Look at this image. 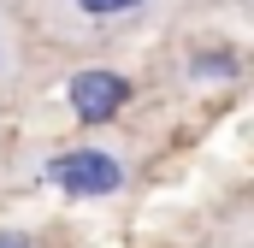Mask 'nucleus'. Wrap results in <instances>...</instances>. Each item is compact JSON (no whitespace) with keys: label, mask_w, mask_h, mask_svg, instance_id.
<instances>
[{"label":"nucleus","mask_w":254,"mask_h":248,"mask_svg":"<svg viewBox=\"0 0 254 248\" xmlns=\"http://www.w3.org/2000/svg\"><path fill=\"white\" fill-rule=\"evenodd\" d=\"M0 248H36V243H30L24 231H0Z\"/></svg>","instance_id":"5"},{"label":"nucleus","mask_w":254,"mask_h":248,"mask_svg":"<svg viewBox=\"0 0 254 248\" xmlns=\"http://www.w3.org/2000/svg\"><path fill=\"white\" fill-rule=\"evenodd\" d=\"M178 0H30L24 18H36L54 42L71 48H107V42H125L136 30L160 24Z\"/></svg>","instance_id":"1"},{"label":"nucleus","mask_w":254,"mask_h":248,"mask_svg":"<svg viewBox=\"0 0 254 248\" xmlns=\"http://www.w3.org/2000/svg\"><path fill=\"white\" fill-rule=\"evenodd\" d=\"M24 12L12 6V0H0V95L24 77V24H18Z\"/></svg>","instance_id":"4"},{"label":"nucleus","mask_w":254,"mask_h":248,"mask_svg":"<svg viewBox=\"0 0 254 248\" xmlns=\"http://www.w3.org/2000/svg\"><path fill=\"white\" fill-rule=\"evenodd\" d=\"M65 101H71L77 124H113L130 107V77L119 65H77L65 77Z\"/></svg>","instance_id":"3"},{"label":"nucleus","mask_w":254,"mask_h":248,"mask_svg":"<svg viewBox=\"0 0 254 248\" xmlns=\"http://www.w3.org/2000/svg\"><path fill=\"white\" fill-rule=\"evenodd\" d=\"M42 178L71 195V201H107V195H125L130 184V154L113 148V142H71V148H54Z\"/></svg>","instance_id":"2"}]
</instances>
